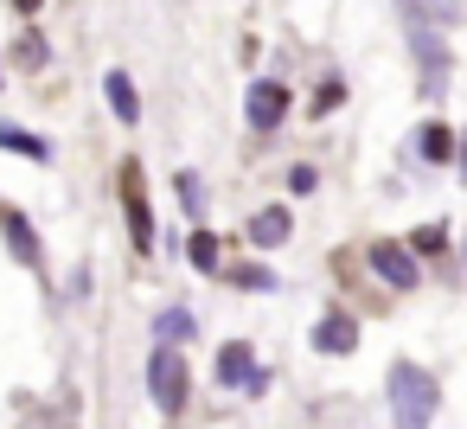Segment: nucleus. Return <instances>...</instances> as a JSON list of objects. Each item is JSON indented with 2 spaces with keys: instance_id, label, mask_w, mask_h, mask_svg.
Returning a JSON list of instances; mask_svg holds the SVG:
<instances>
[{
  "instance_id": "1",
  "label": "nucleus",
  "mask_w": 467,
  "mask_h": 429,
  "mask_svg": "<svg viewBox=\"0 0 467 429\" xmlns=\"http://www.w3.org/2000/svg\"><path fill=\"white\" fill-rule=\"evenodd\" d=\"M390 416H397V429H429V416H435V378L422 365H397L390 371Z\"/></svg>"
},
{
  "instance_id": "2",
  "label": "nucleus",
  "mask_w": 467,
  "mask_h": 429,
  "mask_svg": "<svg viewBox=\"0 0 467 429\" xmlns=\"http://www.w3.org/2000/svg\"><path fill=\"white\" fill-rule=\"evenodd\" d=\"M148 378H154V403L173 416V410L186 403V365H180V359L161 346V352H154V365H148Z\"/></svg>"
},
{
  "instance_id": "3",
  "label": "nucleus",
  "mask_w": 467,
  "mask_h": 429,
  "mask_svg": "<svg viewBox=\"0 0 467 429\" xmlns=\"http://www.w3.org/2000/svg\"><path fill=\"white\" fill-rule=\"evenodd\" d=\"M218 384H224V391H256V384H263L256 352H250V346H224V352H218Z\"/></svg>"
},
{
  "instance_id": "4",
  "label": "nucleus",
  "mask_w": 467,
  "mask_h": 429,
  "mask_svg": "<svg viewBox=\"0 0 467 429\" xmlns=\"http://www.w3.org/2000/svg\"><path fill=\"white\" fill-rule=\"evenodd\" d=\"M371 269L390 282V288H416V256L403 244H371Z\"/></svg>"
},
{
  "instance_id": "5",
  "label": "nucleus",
  "mask_w": 467,
  "mask_h": 429,
  "mask_svg": "<svg viewBox=\"0 0 467 429\" xmlns=\"http://www.w3.org/2000/svg\"><path fill=\"white\" fill-rule=\"evenodd\" d=\"M288 116V90L282 84H250V129H275Z\"/></svg>"
},
{
  "instance_id": "6",
  "label": "nucleus",
  "mask_w": 467,
  "mask_h": 429,
  "mask_svg": "<svg viewBox=\"0 0 467 429\" xmlns=\"http://www.w3.org/2000/svg\"><path fill=\"white\" fill-rule=\"evenodd\" d=\"M314 346H320V352H352V346H358V327H352L346 314H327V320L314 327Z\"/></svg>"
},
{
  "instance_id": "7",
  "label": "nucleus",
  "mask_w": 467,
  "mask_h": 429,
  "mask_svg": "<svg viewBox=\"0 0 467 429\" xmlns=\"http://www.w3.org/2000/svg\"><path fill=\"white\" fill-rule=\"evenodd\" d=\"M282 237H288V212H282V205H269V212H256V218H250V244L275 250Z\"/></svg>"
},
{
  "instance_id": "8",
  "label": "nucleus",
  "mask_w": 467,
  "mask_h": 429,
  "mask_svg": "<svg viewBox=\"0 0 467 429\" xmlns=\"http://www.w3.org/2000/svg\"><path fill=\"white\" fill-rule=\"evenodd\" d=\"M109 110H116L122 122H135V116H141V97H135V84H129L122 71H109Z\"/></svg>"
},
{
  "instance_id": "9",
  "label": "nucleus",
  "mask_w": 467,
  "mask_h": 429,
  "mask_svg": "<svg viewBox=\"0 0 467 429\" xmlns=\"http://www.w3.org/2000/svg\"><path fill=\"white\" fill-rule=\"evenodd\" d=\"M129 225H135V244L148 250V244H154V218H148V205H141L135 193H129Z\"/></svg>"
},
{
  "instance_id": "10",
  "label": "nucleus",
  "mask_w": 467,
  "mask_h": 429,
  "mask_svg": "<svg viewBox=\"0 0 467 429\" xmlns=\"http://www.w3.org/2000/svg\"><path fill=\"white\" fill-rule=\"evenodd\" d=\"M0 141H7L14 154H33V161H46V154H52L46 141H33V135H20V129H0Z\"/></svg>"
},
{
  "instance_id": "11",
  "label": "nucleus",
  "mask_w": 467,
  "mask_h": 429,
  "mask_svg": "<svg viewBox=\"0 0 467 429\" xmlns=\"http://www.w3.org/2000/svg\"><path fill=\"white\" fill-rule=\"evenodd\" d=\"M422 161H448V129H441V122L422 129Z\"/></svg>"
},
{
  "instance_id": "12",
  "label": "nucleus",
  "mask_w": 467,
  "mask_h": 429,
  "mask_svg": "<svg viewBox=\"0 0 467 429\" xmlns=\"http://www.w3.org/2000/svg\"><path fill=\"white\" fill-rule=\"evenodd\" d=\"M192 263H199V269H212V263H218V244H212V237H205V231H199V237H192Z\"/></svg>"
},
{
  "instance_id": "13",
  "label": "nucleus",
  "mask_w": 467,
  "mask_h": 429,
  "mask_svg": "<svg viewBox=\"0 0 467 429\" xmlns=\"http://www.w3.org/2000/svg\"><path fill=\"white\" fill-rule=\"evenodd\" d=\"M186 327H192V314H180V308H173V314H161V333H167V340H180Z\"/></svg>"
},
{
  "instance_id": "14",
  "label": "nucleus",
  "mask_w": 467,
  "mask_h": 429,
  "mask_svg": "<svg viewBox=\"0 0 467 429\" xmlns=\"http://www.w3.org/2000/svg\"><path fill=\"white\" fill-rule=\"evenodd\" d=\"M237 282H244V288H275V276H269V269H244Z\"/></svg>"
},
{
  "instance_id": "15",
  "label": "nucleus",
  "mask_w": 467,
  "mask_h": 429,
  "mask_svg": "<svg viewBox=\"0 0 467 429\" xmlns=\"http://www.w3.org/2000/svg\"><path fill=\"white\" fill-rule=\"evenodd\" d=\"M33 7H39V0H20V14H33Z\"/></svg>"
},
{
  "instance_id": "16",
  "label": "nucleus",
  "mask_w": 467,
  "mask_h": 429,
  "mask_svg": "<svg viewBox=\"0 0 467 429\" xmlns=\"http://www.w3.org/2000/svg\"><path fill=\"white\" fill-rule=\"evenodd\" d=\"M461 161H467V148H461Z\"/></svg>"
}]
</instances>
